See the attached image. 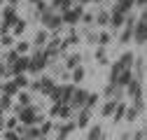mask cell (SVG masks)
Returning a JSON list of instances; mask_svg holds the SVG:
<instances>
[{
	"instance_id": "obj_1",
	"label": "cell",
	"mask_w": 147,
	"mask_h": 140,
	"mask_svg": "<svg viewBox=\"0 0 147 140\" xmlns=\"http://www.w3.org/2000/svg\"><path fill=\"white\" fill-rule=\"evenodd\" d=\"M14 112H16V117H19V121L24 126H30V124H42L45 121V117L42 114H38V108L30 103V105H14Z\"/></svg>"
},
{
	"instance_id": "obj_2",
	"label": "cell",
	"mask_w": 147,
	"mask_h": 140,
	"mask_svg": "<svg viewBox=\"0 0 147 140\" xmlns=\"http://www.w3.org/2000/svg\"><path fill=\"white\" fill-rule=\"evenodd\" d=\"M40 21L45 24L47 30H59V28L63 26V14H61V12H54V9L49 7V9L40 16Z\"/></svg>"
},
{
	"instance_id": "obj_3",
	"label": "cell",
	"mask_w": 147,
	"mask_h": 140,
	"mask_svg": "<svg viewBox=\"0 0 147 140\" xmlns=\"http://www.w3.org/2000/svg\"><path fill=\"white\" fill-rule=\"evenodd\" d=\"M49 63H51V61L47 59L45 51H42V49H35V54L30 56V63H28V70H30V73H42Z\"/></svg>"
},
{
	"instance_id": "obj_4",
	"label": "cell",
	"mask_w": 147,
	"mask_h": 140,
	"mask_svg": "<svg viewBox=\"0 0 147 140\" xmlns=\"http://www.w3.org/2000/svg\"><path fill=\"white\" fill-rule=\"evenodd\" d=\"M133 40L138 44H147V7L142 9L140 19L136 21V33H133Z\"/></svg>"
},
{
	"instance_id": "obj_5",
	"label": "cell",
	"mask_w": 147,
	"mask_h": 140,
	"mask_svg": "<svg viewBox=\"0 0 147 140\" xmlns=\"http://www.w3.org/2000/svg\"><path fill=\"white\" fill-rule=\"evenodd\" d=\"M136 16L133 14H128L126 16V24H124V30H121V35H119V44H128L133 40V33H136Z\"/></svg>"
},
{
	"instance_id": "obj_6",
	"label": "cell",
	"mask_w": 147,
	"mask_h": 140,
	"mask_svg": "<svg viewBox=\"0 0 147 140\" xmlns=\"http://www.w3.org/2000/svg\"><path fill=\"white\" fill-rule=\"evenodd\" d=\"M86 96H89V91H84V89H75L72 91V96H70V100H68V105L72 110H82L84 105H86Z\"/></svg>"
},
{
	"instance_id": "obj_7",
	"label": "cell",
	"mask_w": 147,
	"mask_h": 140,
	"mask_svg": "<svg viewBox=\"0 0 147 140\" xmlns=\"http://www.w3.org/2000/svg\"><path fill=\"white\" fill-rule=\"evenodd\" d=\"M84 14V5H72L68 12H63V24H80Z\"/></svg>"
},
{
	"instance_id": "obj_8",
	"label": "cell",
	"mask_w": 147,
	"mask_h": 140,
	"mask_svg": "<svg viewBox=\"0 0 147 140\" xmlns=\"http://www.w3.org/2000/svg\"><path fill=\"white\" fill-rule=\"evenodd\" d=\"M126 16H128V14H124V12L115 5L112 9H110V28H121V26L126 24Z\"/></svg>"
},
{
	"instance_id": "obj_9",
	"label": "cell",
	"mask_w": 147,
	"mask_h": 140,
	"mask_svg": "<svg viewBox=\"0 0 147 140\" xmlns=\"http://www.w3.org/2000/svg\"><path fill=\"white\" fill-rule=\"evenodd\" d=\"M124 91H126L124 86H119V84H110V82H107L103 96H105V98H112V100H121V98H124Z\"/></svg>"
},
{
	"instance_id": "obj_10",
	"label": "cell",
	"mask_w": 147,
	"mask_h": 140,
	"mask_svg": "<svg viewBox=\"0 0 147 140\" xmlns=\"http://www.w3.org/2000/svg\"><path fill=\"white\" fill-rule=\"evenodd\" d=\"M77 129H89V124H91V110L89 108H82V110H77Z\"/></svg>"
},
{
	"instance_id": "obj_11",
	"label": "cell",
	"mask_w": 147,
	"mask_h": 140,
	"mask_svg": "<svg viewBox=\"0 0 147 140\" xmlns=\"http://www.w3.org/2000/svg\"><path fill=\"white\" fill-rule=\"evenodd\" d=\"M117 103H119V100H112V98H107V100H105V105L100 108V117H107V119H110V117L115 114V110H117Z\"/></svg>"
},
{
	"instance_id": "obj_12",
	"label": "cell",
	"mask_w": 147,
	"mask_h": 140,
	"mask_svg": "<svg viewBox=\"0 0 147 140\" xmlns=\"http://www.w3.org/2000/svg\"><path fill=\"white\" fill-rule=\"evenodd\" d=\"M49 7H51L54 12H61V14H63V12H68V9L72 7V0H51Z\"/></svg>"
},
{
	"instance_id": "obj_13",
	"label": "cell",
	"mask_w": 147,
	"mask_h": 140,
	"mask_svg": "<svg viewBox=\"0 0 147 140\" xmlns=\"http://www.w3.org/2000/svg\"><path fill=\"white\" fill-rule=\"evenodd\" d=\"M3 19H5V24L14 26V21H16V5H7L3 9Z\"/></svg>"
},
{
	"instance_id": "obj_14",
	"label": "cell",
	"mask_w": 147,
	"mask_h": 140,
	"mask_svg": "<svg viewBox=\"0 0 147 140\" xmlns=\"http://www.w3.org/2000/svg\"><path fill=\"white\" fill-rule=\"evenodd\" d=\"M103 138H105V133H103V126H98V124L89 126V131H86V140H103Z\"/></svg>"
},
{
	"instance_id": "obj_15",
	"label": "cell",
	"mask_w": 147,
	"mask_h": 140,
	"mask_svg": "<svg viewBox=\"0 0 147 140\" xmlns=\"http://www.w3.org/2000/svg\"><path fill=\"white\" fill-rule=\"evenodd\" d=\"M47 44V28L45 30H38V33H35V38H33V47L35 49H42Z\"/></svg>"
},
{
	"instance_id": "obj_16",
	"label": "cell",
	"mask_w": 147,
	"mask_h": 140,
	"mask_svg": "<svg viewBox=\"0 0 147 140\" xmlns=\"http://www.w3.org/2000/svg\"><path fill=\"white\" fill-rule=\"evenodd\" d=\"M145 56H136V61H133V73H136V77H142L145 75Z\"/></svg>"
},
{
	"instance_id": "obj_17",
	"label": "cell",
	"mask_w": 147,
	"mask_h": 140,
	"mask_svg": "<svg viewBox=\"0 0 147 140\" xmlns=\"http://www.w3.org/2000/svg\"><path fill=\"white\" fill-rule=\"evenodd\" d=\"M96 24H98V26H103V28H107V26H110V12H107V9H100V12L96 14Z\"/></svg>"
},
{
	"instance_id": "obj_18",
	"label": "cell",
	"mask_w": 147,
	"mask_h": 140,
	"mask_svg": "<svg viewBox=\"0 0 147 140\" xmlns=\"http://www.w3.org/2000/svg\"><path fill=\"white\" fill-rule=\"evenodd\" d=\"M0 110H3V112H9V110H14L12 96H7V94H3V96H0Z\"/></svg>"
},
{
	"instance_id": "obj_19",
	"label": "cell",
	"mask_w": 147,
	"mask_h": 140,
	"mask_svg": "<svg viewBox=\"0 0 147 140\" xmlns=\"http://www.w3.org/2000/svg\"><path fill=\"white\" fill-rule=\"evenodd\" d=\"M124 117H126V105L119 100V103H117V110H115V114H112V121L117 124V121H121Z\"/></svg>"
},
{
	"instance_id": "obj_20",
	"label": "cell",
	"mask_w": 147,
	"mask_h": 140,
	"mask_svg": "<svg viewBox=\"0 0 147 140\" xmlns=\"http://www.w3.org/2000/svg\"><path fill=\"white\" fill-rule=\"evenodd\" d=\"M3 94H7V96H16V94H19V86H16V82H14V79L3 84Z\"/></svg>"
},
{
	"instance_id": "obj_21",
	"label": "cell",
	"mask_w": 147,
	"mask_h": 140,
	"mask_svg": "<svg viewBox=\"0 0 147 140\" xmlns=\"http://www.w3.org/2000/svg\"><path fill=\"white\" fill-rule=\"evenodd\" d=\"M80 61H82V56H80V54H70V56L65 59V68H68V70L77 68V65H80Z\"/></svg>"
},
{
	"instance_id": "obj_22",
	"label": "cell",
	"mask_w": 147,
	"mask_h": 140,
	"mask_svg": "<svg viewBox=\"0 0 147 140\" xmlns=\"http://www.w3.org/2000/svg\"><path fill=\"white\" fill-rule=\"evenodd\" d=\"M75 129H77V121H68L65 126H61V129H59V135H63V138H68V133H72V131H75Z\"/></svg>"
},
{
	"instance_id": "obj_23",
	"label": "cell",
	"mask_w": 147,
	"mask_h": 140,
	"mask_svg": "<svg viewBox=\"0 0 147 140\" xmlns=\"http://www.w3.org/2000/svg\"><path fill=\"white\" fill-rule=\"evenodd\" d=\"M138 114H140V110L136 108V105H131V108H126V117H124V119H126V121H136Z\"/></svg>"
},
{
	"instance_id": "obj_24",
	"label": "cell",
	"mask_w": 147,
	"mask_h": 140,
	"mask_svg": "<svg viewBox=\"0 0 147 140\" xmlns=\"http://www.w3.org/2000/svg\"><path fill=\"white\" fill-rule=\"evenodd\" d=\"M24 30H26V21H24V19H16L14 26H12V33H14V35H21Z\"/></svg>"
},
{
	"instance_id": "obj_25",
	"label": "cell",
	"mask_w": 147,
	"mask_h": 140,
	"mask_svg": "<svg viewBox=\"0 0 147 140\" xmlns=\"http://www.w3.org/2000/svg\"><path fill=\"white\" fill-rule=\"evenodd\" d=\"M14 82H16V86H19V89H26V86H30L28 84V77L21 73V75H14Z\"/></svg>"
},
{
	"instance_id": "obj_26",
	"label": "cell",
	"mask_w": 147,
	"mask_h": 140,
	"mask_svg": "<svg viewBox=\"0 0 147 140\" xmlns=\"http://www.w3.org/2000/svg\"><path fill=\"white\" fill-rule=\"evenodd\" d=\"M98 98H100L98 94H89V96H86V105H84V108L94 110V108H96V103H98Z\"/></svg>"
},
{
	"instance_id": "obj_27",
	"label": "cell",
	"mask_w": 147,
	"mask_h": 140,
	"mask_svg": "<svg viewBox=\"0 0 147 140\" xmlns=\"http://www.w3.org/2000/svg\"><path fill=\"white\" fill-rule=\"evenodd\" d=\"M96 59H98V63H100V65H110V61H107V54H105V47H100V49L96 51Z\"/></svg>"
},
{
	"instance_id": "obj_28",
	"label": "cell",
	"mask_w": 147,
	"mask_h": 140,
	"mask_svg": "<svg viewBox=\"0 0 147 140\" xmlns=\"http://www.w3.org/2000/svg\"><path fill=\"white\" fill-rule=\"evenodd\" d=\"M54 129H56V126H54V121H42V124H40V131H42V135H49Z\"/></svg>"
},
{
	"instance_id": "obj_29",
	"label": "cell",
	"mask_w": 147,
	"mask_h": 140,
	"mask_svg": "<svg viewBox=\"0 0 147 140\" xmlns=\"http://www.w3.org/2000/svg\"><path fill=\"white\" fill-rule=\"evenodd\" d=\"M82 77H84V68H72V82H82Z\"/></svg>"
},
{
	"instance_id": "obj_30",
	"label": "cell",
	"mask_w": 147,
	"mask_h": 140,
	"mask_svg": "<svg viewBox=\"0 0 147 140\" xmlns=\"http://www.w3.org/2000/svg\"><path fill=\"white\" fill-rule=\"evenodd\" d=\"M16 96H19V105H30V94H26V91H19V94H16Z\"/></svg>"
},
{
	"instance_id": "obj_31",
	"label": "cell",
	"mask_w": 147,
	"mask_h": 140,
	"mask_svg": "<svg viewBox=\"0 0 147 140\" xmlns=\"http://www.w3.org/2000/svg\"><path fill=\"white\" fill-rule=\"evenodd\" d=\"M98 44H100V47H107V44H110V35H107V33H100Z\"/></svg>"
},
{
	"instance_id": "obj_32",
	"label": "cell",
	"mask_w": 147,
	"mask_h": 140,
	"mask_svg": "<svg viewBox=\"0 0 147 140\" xmlns=\"http://www.w3.org/2000/svg\"><path fill=\"white\" fill-rule=\"evenodd\" d=\"M82 21L89 26V24H94V21H96V16H94V14H89V12H84V14H82Z\"/></svg>"
},
{
	"instance_id": "obj_33",
	"label": "cell",
	"mask_w": 147,
	"mask_h": 140,
	"mask_svg": "<svg viewBox=\"0 0 147 140\" xmlns=\"http://www.w3.org/2000/svg\"><path fill=\"white\" fill-rule=\"evenodd\" d=\"M16 121H19V117H16V119H14V117H9V119L5 121V126H7V129H16Z\"/></svg>"
},
{
	"instance_id": "obj_34",
	"label": "cell",
	"mask_w": 147,
	"mask_h": 140,
	"mask_svg": "<svg viewBox=\"0 0 147 140\" xmlns=\"http://www.w3.org/2000/svg\"><path fill=\"white\" fill-rule=\"evenodd\" d=\"M28 42H19V44H16V51H19V54H24V51H28Z\"/></svg>"
},
{
	"instance_id": "obj_35",
	"label": "cell",
	"mask_w": 147,
	"mask_h": 140,
	"mask_svg": "<svg viewBox=\"0 0 147 140\" xmlns=\"http://www.w3.org/2000/svg\"><path fill=\"white\" fill-rule=\"evenodd\" d=\"M131 140H145V131H136Z\"/></svg>"
},
{
	"instance_id": "obj_36",
	"label": "cell",
	"mask_w": 147,
	"mask_h": 140,
	"mask_svg": "<svg viewBox=\"0 0 147 140\" xmlns=\"http://www.w3.org/2000/svg\"><path fill=\"white\" fill-rule=\"evenodd\" d=\"M5 75H7V65L0 61V77H5Z\"/></svg>"
},
{
	"instance_id": "obj_37",
	"label": "cell",
	"mask_w": 147,
	"mask_h": 140,
	"mask_svg": "<svg viewBox=\"0 0 147 140\" xmlns=\"http://www.w3.org/2000/svg\"><path fill=\"white\" fill-rule=\"evenodd\" d=\"M131 138H133V133H128V131H124V133H121V138H119V140H131Z\"/></svg>"
},
{
	"instance_id": "obj_38",
	"label": "cell",
	"mask_w": 147,
	"mask_h": 140,
	"mask_svg": "<svg viewBox=\"0 0 147 140\" xmlns=\"http://www.w3.org/2000/svg\"><path fill=\"white\" fill-rule=\"evenodd\" d=\"M0 129H5V112L0 110Z\"/></svg>"
},
{
	"instance_id": "obj_39",
	"label": "cell",
	"mask_w": 147,
	"mask_h": 140,
	"mask_svg": "<svg viewBox=\"0 0 147 140\" xmlns=\"http://www.w3.org/2000/svg\"><path fill=\"white\" fill-rule=\"evenodd\" d=\"M136 5H140V7H147V0H136Z\"/></svg>"
},
{
	"instance_id": "obj_40",
	"label": "cell",
	"mask_w": 147,
	"mask_h": 140,
	"mask_svg": "<svg viewBox=\"0 0 147 140\" xmlns=\"http://www.w3.org/2000/svg\"><path fill=\"white\" fill-rule=\"evenodd\" d=\"M77 5H86V3H91V0H75Z\"/></svg>"
},
{
	"instance_id": "obj_41",
	"label": "cell",
	"mask_w": 147,
	"mask_h": 140,
	"mask_svg": "<svg viewBox=\"0 0 147 140\" xmlns=\"http://www.w3.org/2000/svg\"><path fill=\"white\" fill-rule=\"evenodd\" d=\"M16 3H19V0H7V5H16Z\"/></svg>"
},
{
	"instance_id": "obj_42",
	"label": "cell",
	"mask_w": 147,
	"mask_h": 140,
	"mask_svg": "<svg viewBox=\"0 0 147 140\" xmlns=\"http://www.w3.org/2000/svg\"><path fill=\"white\" fill-rule=\"evenodd\" d=\"M21 140H35V138H28V135H21Z\"/></svg>"
},
{
	"instance_id": "obj_43",
	"label": "cell",
	"mask_w": 147,
	"mask_h": 140,
	"mask_svg": "<svg viewBox=\"0 0 147 140\" xmlns=\"http://www.w3.org/2000/svg\"><path fill=\"white\" fill-rule=\"evenodd\" d=\"M40 140H51V138H47V135H42V138H40Z\"/></svg>"
},
{
	"instance_id": "obj_44",
	"label": "cell",
	"mask_w": 147,
	"mask_h": 140,
	"mask_svg": "<svg viewBox=\"0 0 147 140\" xmlns=\"http://www.w3.org/2000/svg\"><path fill=\"white\" fill-rule=\"evenodd\" d=\"M3 5H5V0H0V7H3Z\"/></svg>"
},
{
	"instance_id": "obj_45",
	"label": "cell",
	"mask_w": 147,
	"mask_h": 140,
	"mask_svg": "<svg viewBox=\"0 0 147 140\" xmlns=\"http://www.w3.org/2000/svg\"><path fill=\"white\" fill-rule=\"evenodd\" d=\"M145 140H147V129H145Z\"/></svg>"
},
{
	"instance_id": "obj_46",
	"label": "cell",
	"mask_w": 147,
	"mask_h": 140,
	"mask_svg": "<svg viewBox=\"0 0 147 140\" xmlns=\"http://www.w3.org/2000/svg\"><path fill=\"white\" fill-rule=\"evenodd\" d=\"M30 3H38V0H30Z\"/></svg>"
},
{
	"instance_id": "obj_47",
	"label": "cell",
	"mask_w": 147,
	"mask_h": 140,
	"mask_svg": "<svg viewBox=\"0 0 147 140\" xmlns=\"http://www.w3.org/2000/svg\"><path fill=\"white\" fill-rule=\"evenodd\" d=\"M96 3H103V0H96Z\"/></svg>"
},
{
	"instance_id": "obj_48",
	"label": "cell",
	"mask_w": 147,
	"mask_h": 140,
	"mask_svg": "<svg viewBox=\"0 0 147 140\" xmlns=\"http://www.w3.org/2000/svg\"><path fill=\"white\" fill-rule=\"evenodd\" d=\"M0 91H3V86H0Z\"/></svg>"
},
{
	"instance_id": "obj_49",
	"label": "cell",
	"mask_w": 147,
	"mask_h": 140,
	"mask_svg": "<svg viewBox=\"0 0 147 140\" xmlns=\"http://www.w3.org/2000/svg\"><path fill=\"white\" fill-rule=\"evenodd\" d=\"M117 3H119V0H117Z\"/></svg>"
},
{
	"instance_id": "obj_50",
	"label": "cell",
	"mask_w": 147,
	"mask_h": 140,
	"mask_svg": "<svg viewBox=\"0 0 147 140\" xmlns=\"http://www.w3.org/2000/svg\"><path fill=\"white\" fill-rule=\"evenodd\" d=\"M103 140H105V138H103Z\"/></svg>"
}]
</instances>
